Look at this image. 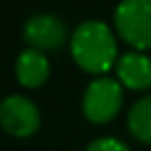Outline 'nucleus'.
Wrapping results in <instances>:
<instances>
[{
  "instance_id": "5",
  "label": "nucleus",
  "mask_w": 151,
  "mask_h": 151,
  "mask_svg": "<svg viewBox=\"0 0 151 151\" xmlns=\"http://www.w3.org/2000/svg\"><path fill=\"white\" fill-rule=\"evenodd\" d=\"M25 42L33 50H56L64 44L66 37V25L60 17L52 13H40L27 19L23 29Z\"/></svg>"
},
{
  "instance_id": "6",
  "label": "nucleus",
  "mask_w": 151,
  "mask_h": 151,
  "mask_svg": "<svg viewBox=\"0 0 151 151\" xmlns=\"http://www.w3.org/2000/svg\"><path fill=\"white\" fill-rule=\"evenodd\" d=\"M116 75L130 89H147L151 85V58L143 52H126L116 62Z\"/></svg>"
},
{
  "instance_id": "1",
  "label": "nucleus",
  "mask_w": 151,
  "mask_h": 151,
  "mask_svg": "<svg viewBox=\"0 0 151 151\" xmlns=\"http://www.w3.org/2000/svg\"><path fill=\"white\" fill-rule=\"evenodd\" d=\"M70 52L81 68L89 73H106L116 60L118 46L108 23L87 19L77 25L70 37Z\"/></svg>"
},
{
  "instance_id": "8",
  "label": "nucleus",
  "mask_w": 151,
  "mask_h": 151,
  "mask_svg": "<svg viewBox=\"0 0 151 151\" xmlns=\"http://www.w3.org/2000/svg\"><path fill=\"white\" fill-rule=\"evenodd\" d=\"M128 128L137 139L151 143V95L139 97L132 104L128 112Z\"/></svg>"
},
{
  "instance_id": "7",
  "label": "nucleus",
  "mask_w": 151,
  "mask_h": 151,
  "mask_svg": "<svg viewBox=\"0 0 151 151\" xmlns=\"http://www.w3.org/2000/svg\"><path fill=\"white\" fill-rule=\"evenodd\" d=\"M15 75H17L21 85H25V87H40L48 79V75H50L48 56L44 52H40V50H33V48L23 50L17 56Z\"/></svg>"
},
{
  "instance_id": "2",
  "label": "nucleus",
  "mask_w": 151,
  "mask_h": 151,
  "mask_svg": "<svg viewBox=\"0 0 151 151\" xmlns=\"http://www.w3.org/2000/svg\"><path fill=\"white\" fill-rule=\"evenodd\" d=\"M116 31L134 48H151V0H122L114 11Z\"/></svg>"
},
{
  "instance_id": "9",
  "label": "nucleus",
  "mask_w": 151,
  "mask_h": 151,
  "mask_svg": "<svg viewBox=\"0 0 151 151\" xmlns=\"http://www.w3.org/2000/svg\"><path fill=\"white\" fill-rule=\"evenodd\" d=\"M85 151H130L128 145L120 139H114V137H99L95 141H91L87 145Z\"/></svg>"
},
{
  "instance_id": "3",
  "label": "nucleus",
  "mask_w": 151,
  "mask_h": 151,
  "mask_svg": "<svg viewBox=\"0 0 151 151\" xmlns=\"http://www.w3.org/2000/svg\"><path fill=\"white\" fill-rule=\"evenodd\" d=\"M83 114L91 122H108L122 106V87L110 77H97L83 93Z\"/></svg>"
},
{
  "instance_id": "4",
  "label": "nucleus",
  "mask_w": 151,
  "mask_h": 151,
  "mask_svg": "<svg viewBox=\"0 0 151 151\" xmlns=\"http://www.w3.org/2000/svg\"><path fill=\"white\" fill-rule=\"evenodd\" d=\"M0 126L15 137H29L40 128V110L25 95H9L0 101Z\"/></svg>"
}]
</instances>
